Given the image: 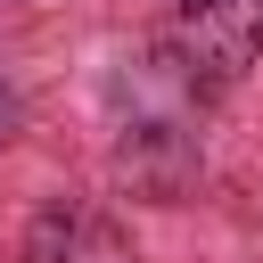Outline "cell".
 Masks as SVG:
<instances>
[{"label":"cell","instance_id":"6da1fadb","mask_svg":"<svg viewBox=\"0 0 263 263\" xmlns=\"http://www.w3.org/2000/svg\"><path fill=\"white\" fill-rule=\"evenodd\" d=\"M263 58V0H181L173 16V66L197 90L238 82Z\"/></svg>","mask_w":263,"mask_h":263},{"label":"cell","instance_id":"277c9868","mask_svg":"<svg viewBox=\"0 0 263 263\" xmlns=\"http://www.w3.org/2000/svg\"><path fill=\"white\" fill-rule=\"evenodd\" d=\"M8 123H16V99H8V82H0V140H8Z\"/></svg>","mask_w":263,"mask_h":263},{"label":"cell","instance_id":"7a4b0ae2","mask_svg":"<svg viewBox=\"0 0 263 263\" xmlns=\"http://www.w3.org/2000/svg\"><path fill=\"white\" fill-rule=\"evenodd\" d=\"M25 263H132V238L107 205H82V197H58L33 214L25 230Z\"/></svg>","mask_w":263,"mask_h":263},{"label":"cell","instance_id":"3957f363","mask_svg":"<svg viewBox=\"0 0 263 263\" xmlns=\"http://www.w3.org/2000/svg\"><path fill=\"white\" fill-rule=\"evenodd\" d=\"M123 173H132L148 197H181L189 173H197V148H189L173 123H140V132L123 140Z\"/></svg>","mask_w":263,"mask_h":263}]
</instances>
